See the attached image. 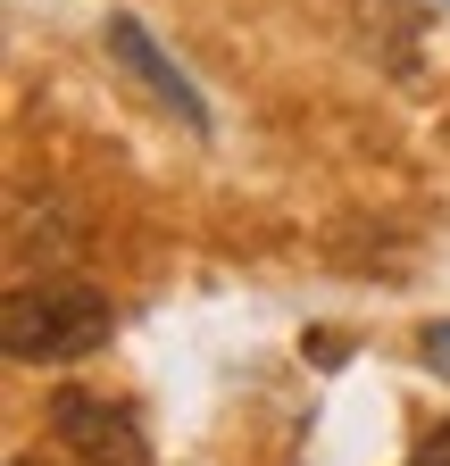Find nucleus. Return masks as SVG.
I'll return each mask as SVG.
<instances>
[{"label":"nucleus","mask_w":450,"mask_h":466,"mask_svg":"<svg viewBox=\"0 0 450 466\" xmlns=\"http://www.w3.org/2000/svg\"><path fill=\"white\" fill-rule=\"evenodd\" d=\"M108 333H118L108 291L67 283V275L9 283V300H0V350L17 367H84L92 350H108Z\"/></svg>","instance_id":"f257e3e1"},{"label":"nucleus","mask_w":450,"mask_h":466,"mask_svg":"<svg viewBox=\"0 0 450 466\" xmlns=\"http://www.w3.org/2000/svg\"><path fill=\"white\" fill-rule=\"evenodd\" d=\"M50 441H59L76 466H150V441H142V417L126 400H100L84 383L50 391Z\"/></svg>","instance_id":"f03ea898"},{"label":"nucleus","mask_w":450,"mask_h":466,"mask_svg":"<svg viewBox=\"0 0 450 466\" xmlns=\"http://www.w3.org/2000/svg\"><path fill=\"white\" fill-rule=\"evenodd\" d=\"M108 58H118V67H126V76H134V84H142L167 116H176L184 134H209V126H217V116H209V100H200V84H192L167 50H159L134 17H108Z\"/></svg>","instance_id":"7ed1b4c3"},{"label":"nucleus","mask_w":450,"mask_h":466,"mask_svg":"<svg viewBox=\"0 0 450 466\" xmlns=\"http://www.w3.org/2000/svg\"><path fill=\"white\" fill-rule=\"evenodd\" d=\"M417 359H425V367H434V375L450 383V317H434V325L417 333Z\"/></svg>","instance_id":"20e7f679"},{"label":"nucleus","mask_w":450,"mask_h":466,"mask_svg":"<svg viewBox=\"0 0 450 466\" xmlns=\"http://www.w3.org/2000/svg\"><path fill=\"white\" fill-rule=\"evenodd\" d=\"M301 350H309L317 367H343V359H351V341H343V333H301Z\"/></svg>","instance_id":"39448f33"},{"label":"nucleus","mask_w":450,"mask_h":466,"mask_svg":"<svg viewBox=\"0 0 450 466\" xmlns=\"http://www.w3.org/2000/svg\"><path fill=\"white\" fill-rule=\"evenodd\" d=\"M409 466H450V425H434V433L417 441V458H409Z\"/></svg>","instance_id":"423d86ee"},{"label":"nucleus","mask_w":450,"mask_h":466,"mask_svg":"<svg viewBox=\"0 0 450 466\" xmlns=\"http://www.w3.org/2000/svg\"><path fill=\"white\" fill-rule=\"evenodd\" d=\"M442 9H450V0H442Z\"/></svg>","instance_id":"0eeeda50"}]
</instances>
